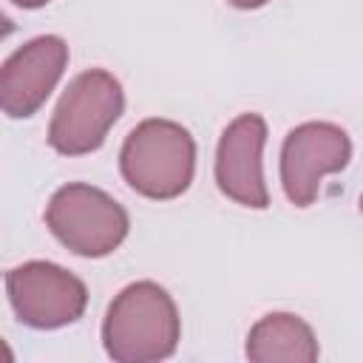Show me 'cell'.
I'll return each mask as SVG.
<instances>
[{
    "mask_svg": "<svg viewBox=\"0 0 363 363\" xmlns=\"http://www.w3.org/2000/svg\"><path fill=\"white\" fill-rule=\"evenodd\" d=\"M182 318L176 301L156 281L128 284L108 306L102 346L116 363H153L176 352Z\"/></svg>",
    "mask_w": 363,
    "mask_h": 363,
    "instance_id": "obj_1",
    "label": "cell"
},
{
    "mask_svg": "<svg viewBox=\"0 0 363 363\" xmlns=\"http://www.w3.org/2000/svg\"><path fill=\"white\" fill-rule=\"evenodd\" d=\"M119 170L128 187L145 199H179L196 173V142L173 119H145L125 136Z\"/></svg>",
    "mask_w": 363,
    "mask_h": 363,
    "instance_id": "obj_2",
    "label": "cell"
},
{
    "mask_svg": "<svg viewBox=\"0 0 363 363\" xmlns=\"http://www.w3.org/2000/svg\"><path fill=\"white\" fill-rule=\"evenodd\" d=\"M122 111L125 91L119 79L105 68H88L62 91L48 125V145L62 156L94 153L102 147Z\"/></svg>",
    "mask_w": 363,
    "mask_h": 363,
    "instance_id": "obj_3",
    "label": "cell"
},
{
    "mask_svg": "<svg viewBox=\"0 0 363 363\" xmlns=\"http://www.w3.org/2000/svg\"><path fill=\"white\" fill-rule=\"evenodd\" d=\"M45 224L62 247L82 258L111 255L130 230L125 207L105 190L85 182L62 184L51 196L45 207Z\"/></svg>",
    "mask_w": 363,
    "mask_h": 363,
    "instance_id": "obj_4",
    "label": "cell"
},
{
    "mask_svg": "<svg viewBox=\"0 0 363 363\" xmlns=\"http://www.w3.org/2000/svg\"><path fill=\"white\" fill-rule=\"evenodd\" d=\"M6 295L20 323L31 329H62L85 315V284L51 261H26L6 272Z\"/></svg>",
    "mask_w": 363,
    "mask_h": 363,
    "instance_id": "obj_5",
    "label": "cell"
},
{
    "mask_svg": "<svg viewBox=\"0 0 363 363\" xmlns=\"http://www.w3.org/2000/svg\"><path fill=\"white\" fill-rule=\"evenodd\" d=\"M352 159V139L335 122H303L281 145V184L295 207L315 204L320 179L340 173Z\"/></svg>",
    "mask_w": 363,
    "mask_h": 363,
    "instance_id": "obj_6",
    "label": "cell"
},
{
    "mask_svg": "<svg viewBox=\"0 0 363 363\" xmlns=\"http://www.w3.org/2000/svg\"><path fill=\"white\" fill-rule=\"evenodd\" d=\"M68 65V45L57 34H43L14 48L0 68V108L11 119L34 116L51 96Z\"/></svg>",
    "mask_w": 363,
    "mask_h": 363,
    "instance_id": "obj_7",
    "label": "cell"
},
{
    "mask_svg": "<svg viewBox=\"0 0 363 363\" xmlns=\"http://www.w3.org/2000/svg\"><path fill=\"white\" fill-rule=\"evenodd\" d=\"M264 145H267V122L261 113L235 116L216 147V184L235 204L267 210L269 190L264 182Z\"/></svg>",
    "mask_w": 363,
    "mask_h": 363,
    "instance_id": "obj_8",
    "label": "cell"
},
{
    "mask_svg": "<svg viewBox=\"0 0 363 363\" xmlns=\"http://www.w3.org/2000/svg\"><path fill=\"white\" fill-rule=\"evenodd\" d=\"M244 352L252 363H315L320 354L312 326L292 312L264 315L250 329Z\"/></svg>",
    "mask_w": 363,
    "mask_h": 363,
    "instance_id": "obj_9",
    "label": "cell"
},
{
    "mask_svg": "<svg viewBox=\"0 0 363 363\" xmlns=\"http://www.w3.org/2000/svg\"><path fill=\"white\" fill-rule=\"evenodd\" d=\"M230 6H235V9H244V11H250V9H261V6H267L269 0H227Z\"/></svg>",
    "mask_w": 363,
    "mask_h": 363,
    "instance_id": "obj_10",
    "label": "cell"
},
{
    "mask_svg": "<svg viewBox=\"0 0 363 363\" xmlns=\"http://www.w3.org/2000/svg\"><path fill=\"white\" fill-rule=\"evenodd\" d=\"M14 6H20V9H43V6H48L51 0H11Z\"/></svg>",
    "mask_w": 363,
    "mask_h": 363,
    "instance_id": "obj_11",
    "label": "cell"
},
{
    "mask_svg": "<svg viewBox=\"0 0 363 363\" xmlns=\"http://www.w3.org/2000/svg\"><path fill=\"white\" fill-rule=\"evenodd\" d=\"M360 213H363V196H360Z\"/></svg>",
    "mask_w": 363,
    "mask_h": 363,
    "instance_id": "obj_12",
    "label": "cell"
}]
</instances>
